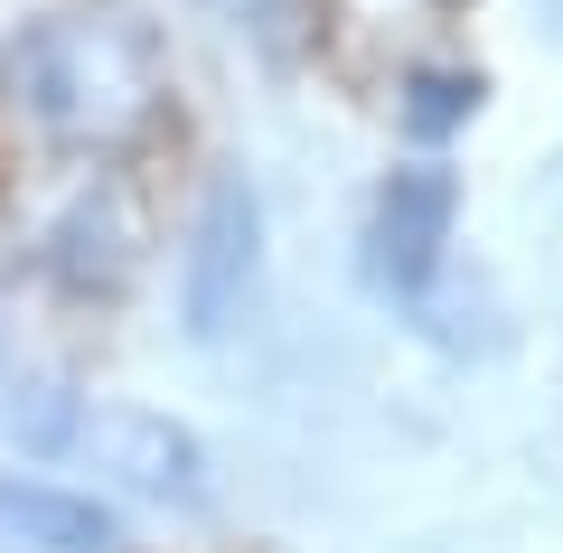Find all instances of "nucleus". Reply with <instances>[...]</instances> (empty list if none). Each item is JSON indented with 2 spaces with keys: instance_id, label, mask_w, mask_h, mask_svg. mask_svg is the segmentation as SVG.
<instances>
[{
  "instance_id": "obj_1",
  "label": "nucleus",
  "mask_w": 563,
  "mask_h": 553,
  "mask_svg": "<svg viewBox=\"0 0 563 553\" xmlns=\"http://www.w3.org/2000/svg\"><path fill=\"white\" fill-rule=\"evenodd\" d=\"M0 85L47 141H85V151L151 132L169 103L161 38L141 20H122V10H47V20H29L0 47Z\"/></svg>"
},
{
  "instance_id": "obj_2",
  "label": "nucleus",
  "mask_w": 563,
  "mask_h": 553,
  "mask_svg": "<svg viewBox=\"0 0 563 553\" xmlns=\"http://www.w3.org/2000/svg\"><path fill=\"white\" fill-rule=\"evenodd\" d=\"M10 432L47 460H76V469L113 478L122 497H151V507H207V451L188 422L151 413V403H95L66 395V385H29Z\"/></svg>"
},
{
  "instance_id": "obj_3",
  "label": "nucleus",
  "mask_w": 563,
  "mask_h": 553,
  "mask_svg": "<svg viewBox=\"0 0 563 553\" xmlns=\"http://www.w3.org/2000/svg\"><path fill=\"white\" fill-rule=\"evenodd\" d=\"M254 300H263V198L244 169H217L179 244V319L198 347H217L254 319Z\"/></svg>"
},
{
  "instance_id": "obj_4",
  "label": "nucleus",
  "mask_w": 563,
  "mask_h": 553,
  "mask_svg": "<svg viewBox=\"0 0 563 553\" xmlns=\"http://www.w3.org/2000/svg\"><path fill=\"white\" fill-rule=\"evenodd\" d=\"M451 225H461V178L442 159H404L366 207V291L422 319L451 273Z\"/></svg>"
},
{
  "instance_id": "obj_5",
  "label": "nucleus",
  "mask_w": 563,
  "mask_h": 553,
  "mask_svg": "<svg viewBox=\"0 0 563 553\" xmlns=\"http://www.w3.org/2000/svg\"><path fill=\"white\" fill-rule=\"evenodd\" d=\"M113 544H122V516L103 497L0 469V553H113Z\"/></svg>"
},
{
  "instance_id": "obj_6",
  "label": "nucleus",
  "mask_w": 563,
  "mask_h": 553,
  "mask_svg": "<svg viewBox=\"0 0 563 553\" xmlns=\"http://www.w3.org/2000/svg\"><path fill=\"white\" fill-rule=\"evenodd\" d=\"M132 254H141V225H132V198H122V188H85V198L47 225V273L76 300H113L122 273H132Z\"/></svg>"
},
{
  "instance_id": "obj_7",
  "label": "nucleus",
  "mask_w": 563,
  "mask_h": 553,
  "mask_svg": "<svg viewBox=\"0 0 563 553\" xmlns=\"http://www.w3.org/2000/svg\"><path fill=\"white\" fill-rule=\"evenodd\" d=\"M395 113H404L413 141H442V132H461V122L479 113V76H470V66H413Z\"/></svg>"
},
{
  "instance_id": "obj_8",
  "label": "nucleus",
  "mask_w": 563,
  "mask_h": 553,
  "mask_svg": "<svg viewBox=\"0 0 563 553\" xmlns=\"http://www.w3.org/2000/svg\"><path fill=\"white\" fill-rule=\"evenodd\" d=\"M207 10H217L244 47H263V57H291V47L310 38V0H207Z\"/></svg>"
}]
</instances>
